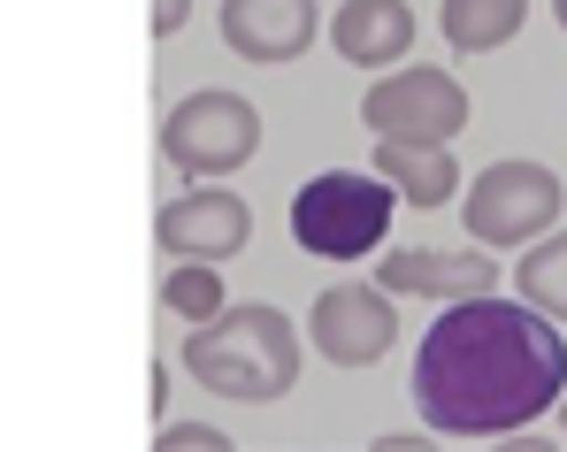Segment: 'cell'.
<instances>
[{
	"instance_id": "6da1fadb",
	"label": "cell",
	"mask_w": 567,
	"mask_h": 452,
	"mask_svg": "<svg viewBox=\"0 0 567 452\" xmlns=\"http://www.w3.org/2000/svg\"><path fill=\"white\" fill-rule=\"evenodd\" d=\"M567 399V338L560 315L537 299L475 291L453 299L414 353V414L437 438H514Z\"/></svg>"
},
{
	"instance_id": "7a4b0ae2",
	"label": "cell",
	"mask_w": 567,
	"mask_h": 452,
	"mask_svg": "<svg viewBox=\"0 0 567 452\" xmlns=\"http://www.w3.org/2000/svg\"><path fill=\"white\" fill-rule=\"evenodd\" d=\"M185 376L199 391H215V399L269 407V399H284L299 383V330L269 299L223 307L215 322H192L185 330Z\"/></svg>"
},
{
	"instance_id": "3957f363",
	"label": "cell",
	"mask_w": 567,
	"mask_h": 452,
	"mask_svg": "<svg viewBox=\"0 0 567 452\" xmlns=\"http://www.w3.org/2000/svg\"><path fill=\"white\" fill-rule=\"evenodd\" d=\"M406 199H399V184L383 177H361V170H322V177H307L291 192V238H299V254H315V261H369L383 238H391V215H399Z\"/></svg>"
},
{
	"instance_id": "277c9868",
	"label": "cell",
	"mask_w": 567,
	"mask_h": 452,
	"mask_svg": "<svg viewBox=\"0 0 567 452\" xmlns=\"http://www.w3.org/2000/svg\"><path fill=\"white\" fill-rule=\"evenodd\" d=\"M560 207H567L560 170H545V162H491L468 184V199H461V223H468L475 246L514 254V246L553 238L560 230Z\"/></svg>"
},
{
	"instance_id": "5b68a950",
	"label": "cell",
	"mask_w": 567,
	"mask_h": 452,
	"mask_svg": "<svg viewBox=\"0 0 567 452\" xmlns=\"http://www.w3.org/2000/svg\"><path fill=\"white\" fill-rule=\"evenodd\" d=\"M162 154L185 177H230L261 154V107L246 92H192L162 115Z\"/></svg>"
},
{
	"instance_id": "8992f818",
	"label": "cell",
	"mask_w": 567,
	"mask_h": 452,
	"mask_svg": "<svg viewBox=\"0 0 567 452\" xmlns=\"http://www.w3.org/2000/svg\"><path fill=\"white\" fill-rule=\"evenodd\" d=\"M468 115H475L468 85L430 70V62H399V70H383L377 85L361 92V123L377 138H430V146H445V138L468 131Z\"/></svg>"
},
{
	"instance_id": "52a82bcc",
	"label": "cell",
	"mask_w": 567,
	"mask_h": 452,
	"mask_svg": "<svg viewBox=\"0 0 567 452\" xmlns=\"http://www.w3.org/2000/svg\"><path fill=\"white\" fill-rule=\"evenodd\" d=\"M399 291L383 284H330L315 307H307V338L330 368H377L399 338Z\"/></svg>"
},
{
	"instance_id": "ba28073f",
	"label": "cell",
	"mask_w": 567,
	"mask_h": 452,
	"mask_svg": "<svg viewBox=\"0 0 567 452\" xmlns=\"http://www.w3.org/2000/svg\"><path fill=\"white\" fill-rule=\"evenodd\" d=\"M246 238H254V215H246V199L223 192V184H199V192L169 199V207L154 215V246H162L169 261H238Z\"/></svg>"
},
{
	"instance_id": "9c48e42d",
	"label": "cell",
	"mask_w": 567,
	"mask_h": 452,
	"mask_svg": "<svg viewBox=\"0 0 567 452\" xmlns=\"http://www.w3.org/2000/svg\"><path fill=\"white\" fill-rule=\"evenodd\" d=\"M498 261L491 246H391L377 261V284L399 299H475V291H498Z\"/></svg>"
},
{
	"instance_id": "30bf717a",
	"label": "cell",
	"mask_w": 567,
	"mask_h": 452,
	"mask_svg": "<svg viewBox=\"0 0 567 452\" xmlns=\"http://www.w3.org/2000/svg\"><path fill=\"white\" fill-rule=\"evenodd\" d=\"M215 23H223V47L238 62H299L322 39V8L315 0H223Z\"/></svg>"
},
{
	"instance_id": "8fae6325",
	"label": "cell",
	"mask_w": 567,
	"mask_h": 452,
	"mask_svg": "<svg viewBox=\"0 0 567 452\" xmlns=\"http://www.w3.org/2000/svg\"><path fill=\"white\" fill-rule=\"evenodd\" d=\"M330 39H338V62H353V70H399L414 47V8L406 0H338Z\"/></svg>"
},
{
	"instance_id": "7c38bea8",
	"label": "cell",
	"mask_w": 567,
	"mask_h": 452,
	"mask_svg": "<svg viewBox=\"0 0 567 452\" xmlns=\"http://www.w3.org/2000/svg\"><path fill=\"white\" fill-rule=\"evenodd\" d=\"M377 170L399 184L406 207H445V199L461 192V162H453V146H430V138H383Z\"/></svg>"
},
{
	"instance_id": "4fadbf2b",
	"label": "cell",
	"mask_w": 567,
	"mask_h": 452,
	"mask_svg": "<svg viewBox=\"0 0 567 452\" xmlns=\"http://www.w3.org/2000/svg\"><path fill=\"white\" fill-rule=\"evenodd\" d=\"M522 23H529V0H445L453 54H498Z\"/></svg>"
},
{
	"instance_id": "5bb4252c",
	"label": "cell",
	"mask_w": 567,
	"mask_h": 452,
	"mask_svg": "<svg viewBox=\"0 0 567 452\" xmlns=\"http://www.w3.org/2000/svg\"><path fill=\"white\" fill-rule=\"evenodd\" d=\"M514 291H522V299H537L545 315H560V322H567V230L537 238V246H522Z\"/></svg>"
},
{
	"instance_id": "9a60e30c",
	"label": "cell",
	"mask_w": 567,
	"mask_h": 452,
	"mask_svg": "<svg viewBox=\"0 0 567 452\" xmlns=\"http://www.w3.org/2000/svg\"><path fill=\"white\" fill-rule=\"evenodd\" d=\"M162 307L177 315V322H215L230 299H223V261H177V269L162 276Z\"/></svg>"
},
{
	"instance_id": "2e32d148",
	"label": "cell",
	"mask_w": 567,
	"mask_h": 452,
	"mask_svg": "<svg viewBox=\"0 0 567 452\" xmlns=\"http://www.w3.org/2000/svg\"><path fill=\"white\" fill-rule=\"evenodd\" d=\"M154 452H230V438L215 422H162L154 430Z\"/></svg>"
},
{
	"instance_id": "e0dca14e",
	"label": "cell",
	"mask_w": 567,
	"mask_h": 452,
	"mask_svg": "<svg viewBox=\"0 0 567 452\" xmlns=\"http://www.w3.org/2000/svg\"><path fill=\"white\" fill-rule=\"evenodd\" d=\"M146 16H154V39H177L192 23V0H146Z\"/></svg>"
},
{
	"instance_id": "ac0fdd59",
	"label": "cell",
	"mask_w": 567,
	"mask_h": 452,
	"mask_svg": "<svg viewBox=\"0 0 567 452\" xmlns=\"http://www.w3.org/2000/svg\"><path fill=\"white\" fill-rule=\"evenodd\" d=\"M553 16H560V31H567V0H553Z\"/></svg>"
},
{
	"instance_id": "d6986e66",
	"label": "cell",
	"mask_w": 567,
	"mask_h": 452,
	"mask_svg": "<svg viewBox=\"0 0 567 452\" xmlns=\"http://www.w3.org/2000/svg\"><path fill=\"white\" fill-rule=\"evenodd\" d=\"M560 430H567V399H560Z\"/></svg>"
}]
</instances>
